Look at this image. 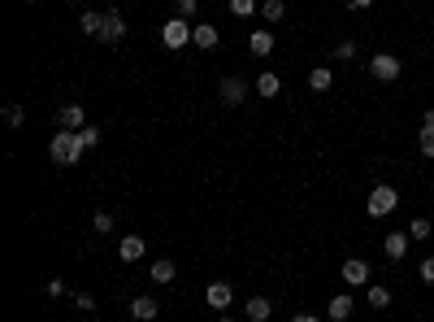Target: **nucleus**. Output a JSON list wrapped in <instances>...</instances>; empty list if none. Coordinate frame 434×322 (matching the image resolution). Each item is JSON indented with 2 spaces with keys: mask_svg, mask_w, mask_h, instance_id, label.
Returning a JSON list of instances; mask_svg holds the SVG:
<instances>
[{
  "mask_svg": "<svg viewBox=\"0 0 434 322\" xmlns=\"http://www.w3.org/2000/svg\"><path fill=\"white\" fill-rule=\"evenodd\" d=\"M48 153H53L57 166H79L83 157V144H79V131H57L53 144H48Z\"/></svg>",
  "mask_w": 434,
  "mask_h": 322,
  "instance_id": "obj_1",
  "label": "nucleus"
},
{
  "mask_svg": "<svg viewBox=\"0 0 434 322\" xmlns=\"http://www.w3.org/2000/svg\"><path fill=\"white\" fill-rule=\"evenodd\" d=\"M395 205H400V192H395L391 183H378V187L369 192V201H365L369 218H387V213H395Z\"/></svg>",
  "mask_w": 434,
  "mask_h": 322,
  "instance_id": "obj_2",
  "label": "nucleus"
},
{
  "mask_svg": "<svg viewBox=\"0 0 434 322\" xmlns=\"http://www.w3.org/2000/svg\"><path fill=\"white\" fill-rule=\"evenodd\" d=\"M191 31H196V27H191L187 18H170L165 27H161V39H165V48H174V53H178V48L191 44Z\"/></svg>",
  "mask_w": 434,
  "mask_h": 322,
  "instance_id": "obj_3",
  "label": "nucleus"
},
{
  "mask_svg": "<svg viewBox=\"0 0 434 322\" xmlns=\"http://www.w3.org/2000/svg\"><path fill=\"white\" fill-rule=\"evenodd\" d=\"M369 74L378 83H395L400 79V57H391V53H374L369 57Z\"/></svg>",
  "mask_w": 434,
  "mask_h": 322,
  "instance_id": "obj_4",
  "label": "nucleus"
},
{
  "mask_svg": "<svg viewBox=\"0 0 434 322\" xmlns=\"http://www.w3.org/2000/svg\"><path fill=\"white\" fill-rule=\"evenodd\" d=\"M204 301H209V309L226 314V309H231V301H235V292H231V283H209V292H204Z\"/></svg>",
  "mask_w": 434,
  "mask_h": 322,
  "instance_id": "obj_5",
  "label": "nucleus"
},
{
  "mask_svg": "<svg viewBox=\"0 0 434 322\" xmlns=\"http://www.w3.org/2000/svg\"><path fill=\"white\" fill-rule=\"evenodd\" d=\"M217 96H222V105H243L248 83H243V79H222V83H217Z\"/></svg>",
  "mask_w": 434,
  "mask_h": 322,
  "instance_id": "obj_6",
  "label": "nucleus"
},
{
  "mask_svg": "<svg viewBox=\"0 0 434 322\" xmlns=\"http://www.w3.org/2000/svg\"><path fill=\"white\" fill-rule=\"evenodd\" d=\"M122 35H126L122 13H117V9H105V27H100V39H105V44H117Z\"/></svg>",
  "mask_w": 434,
  "mask_h": 322,
  "instance_id": "obj_7",
  "label": "nucleus"
},
{
  "mask_svg": "<svg viewBox=\"0 0 434 322\" xmlns=\"http://www.w3.org/2000/svg\"><path fill=\"white\" fill-rule=\"evenodd\" d=\"M191 44H196V48H217V44H222V35H217V27H213V22H196Z\"/></svg>",
  "mask_w": 434,
  "mask_h": 322,
  "instance_id": "obj_8",
  "label": "nucleus"
},
{
  "mask_svg": "<svg viewBox=\"0 0 434 322\" xmlns=\"http://www.w3.org/2000/svg\"><path fill=\"white\" fill-rule=\"evenodd\" d=\"M408 240H413V235H408V231H391L387 240H382V253H387L391 261H400V257L408 253Z\"/></svg>",
  "mask_w": 434,
  "mask_h": 322,
  "instance_id": "obj_9",
  "label": "nucleus"
},
{
  "mask_svg": "<svg viewBox=\"0 0 434 322\" xmlns=\"http://www.w3.org/2000/svg\"><path fill=\"white\" fill-rule=\"evenodd\" d=\"M343 279L356 287V283H369V261H361V257H347L343 261Z\"/></svg>",
  "mask_w": 434,
  "mask_h": 322,
  "instance_id": "obj_10",
  "label": "nucleus"
},
{
  "mask_svg": "<svg viewBox=\"0 0 434 322\" xmlns=\"http://www.w3.org/2000/svg\"><path fill=\"white\" fill-rule=\"evenodd\" d=\"M326 318H330V322H343V318H352V296H347V292H339L335 301H326Z\"/></svg>",
  "mask_w": 434,
  "mask_h": 322,
  "instance_id": "obj_11",
  "label": "nucleus"
},
{
  "mask_svg": "<svg viewBox=\"0 0 434 322\" xmlns=\"http://www.w3.org/2000/svg\"><path fill=\"white\" fill-rule=\"evenodd\" d=\"M57 127L61 131H83V105H65L57 113Z\"/></svg>",
  "mask_w": 434,
  "mask_h": 322,
  "instance_id": "obj_12",
  "label": "nucleus"
},
{
  "mask_svg": "<svg viewBox=\"0 0 434 322\" xmlns=\"http://www.w3.org/2000/svg\"><path fill=\"white\" fill-rule=\"evenodd\" d=\"M131 318L152 322V318H157V301H152V296H131Z\"/></svg>",
  "mask_w": 434,
  "mask_h": 322,
  "instance_id": "obj_13",
  "label": "nucleus"
},
{
  "mask_svg": "<svg viewBox=\"0 0 434 322\" xmlns=\"http://www.w3.org/2000/svg\"><path fill=\"white\" fill-rule=\"evenodd\" d=\"M117 257H122V261H139V257H143V240H139V235H126V240L117 244Z\"/></svg>",
  "mask_w": 434,
  "mask_h": 322,
  "instance_id": "obj_14",
  "label": "nucleus"
},
{
  "mask_svg": "<svg viewBox=\"0 0 434 322\" xmlns=\"http://www.w3.org/2000/svg\"><path fill=\"white\" fill-rule=\"evenodd\" d=\"M269 314H274V305L265 301V296H252L248 301V322H269Z\"/></svg>",
  "mask_w": 434,
  "mask_h": 322,
  "instance_id": "obj_15",
  "label": "nucleus"
},
{
  "mask_svg": "<svg viewBox=\"0 0 434 322\" xmlns=\"http://www.w3.org/2000/svg\"><path fill=\"white\" fill-rule=\"evenodd\" d=\"M248 48H252V53H257V57H269V53H274V35H269V31H252Z\"/></svg>",
  "mask_w": 434,
  "mask_h": 322,
  "instance_id": "obj_16",
  "label": "nucleus"
},
{
  "mask_svg": "<svg viewBox=\"0 0 434 322\" xmlns=\"http://www.w3.org/2000/svg\"><path fill=\"white\" fill-rule=\"evenodd\" d=\"M257 92L265 96V101H274V96H278V92H283V79H278V74H269V70H265V74H261V79H257Z\"/></svg>",
  "mask_w": 434,
  "mask_h": 322,
  "instance_id": "obj_17",
  "label": "nucleus"
},
{
  "mask_svg": "<svg viewBox=\"0 0 434 322\" xmlns=\"http://www.w3.org/2000/svg\"><path fill=\"white\" fill-rule=\"evenodd\" d=\"M365 301H369L374 309H391V287H382V283H374V287H369V296H365Z\"/></svg>",
  "mask_w": 434,
  "mask_h": 322,
  "instance_id": "obj_18",
  "label": "nucleus"
},
{
  "mask_svg": "<svg viewBox=\"0 0 434 322\" xmlns=\"http://www.w3.org/2000/svg\"><path fill=\"white\" fill-rule=\"evenodd\" d=\"M79 27H83V35H96V39H100V27H105V13H83V18H79Z\"/></svg>",
  "mask_w": 434,
  "mask_h": 322,
  "instance_id": "obj_19",
  "label": "nucleus"
},
{
  "mask_svg": "<svg viewBox=\"0 0 434 322\" xmlns=\"http://www.w3.org/2000/svg\"><path fill=\"white\" fill-rule=\"evenodd\" d=\"M408 235H413V240H430V235H434L430 218H413V222H408Z\"/></svg>",
  "mask_w": 434,
  "mask_h": 322,
  "instance_id": "obj_20",
  "label": "nucleus"
},
{
  "mask_svg": "<svg viewBox=\"0 0 434 322\" xmlns=\"http://www.w3.org/2000/svg\"><path fill=\"white\" fill-rule=\"evenodd\" d=\"M178 275V266L174 261H157V266H152V279H157V283H170Z\"/></svg>",
  "mask_w": 434,
  "mask_h": 322,
  "instance_id": "obj_21",
  "label": "nucleus"
},
{
  "mask_svg": "<svg viewBox=\"0 0 434 322\" xmlns=\"http://www.w3.org/2000/svg\"><path fill=\"white\" fill-rule=\"evenodd\" d=\"M309 87H313V92H326V87H330V70H326V66H317V70L309 74Z\"/></svg>",
  "mask_w": 434,
  "mask_h": 322,
  "instance_id": "obj_22",
  "label": "nucleus"
},
{
  "mask_svg": "<svg viewBox=\"0 0 434 322\" xmlns=\"http://www.w3.org/2000/svg\"><path fill=\"white\" fill-rule=\"evenodd\" d=\"M261 13H265V22H278V18L287 13V5H283V0H265V5H261Z\"/></svg>",
  "mask_w": 434,
  "mask_h": 322,
  "instance_id": "obj_23",
  "label": "nucleus"
},
{
  "mask_svg": "<svg viewBox=\"0 0 434 322\" xmlns=\"http://www.w3.org/2000/svg\"><path fill=\"white\" fill-rule=\"evenodd\" d=\"M231 13L235 18H252L257 13V0H231Z\"/></svg>",
  "mask_w": 434,
  "mask_h": 322,
  "instance_id": "obj_24",
  "label": "nucleus"
},
{
  "mask_svg": "<svg viewBox=\"0 0 434 322\" xmlns=\"http://www.w3.org/2000/svg\"><path fill=\"white\" fill-rule=\"evenodd\" d=\"M91 227H96V235H105V231H113V213H105V209H100V213L91 218Z\"/></svg>",
  "mask_w": 434,
  "mask_h": 322,
  "instance_id": "obj_25",
  "label": "nucleus"
},
{
  "mask_svg": "<svg viewBox=\"0 0 434 322\" xmlns=\"http://www.w3.org/2000/svg\"><path fill=\"white\" fill-rule=\"evenodd\" d=\"M5 122H9V127L18 131L22 122H27V113H22V105H5Z\"/></svg>",
  "mask_w": 434,
  "mask_h": 322,
  "instance_id": "obj_26",
  "label": "nucleus"
},
{
  "mask_svg": "<svg viewBox=\"0 0 434 322\" xmlns=\"http://www.w3.org/2000/svg\"><path fill=\"white\" fill-rule=\"evenodd\" d=\"M421 157H434V127H421Z\"/></svg>",
  "mask_w": 434,
  "mask_h": 322,
  "instance_id": "obj_27",
  "label": "nucleus"
},
{
  "mask_svg": "<svg viewBox=\"0 0 434 322\" xmlns=\"http://www.w3.org/2000/svg\"><path fill=\"white\" fill-rule=\"evenodd\" d=\"M79 144H83V148H96V144H100V127H83V131H79Z\"/></svg>",
  "mask_w": 434,
  "mask_h": 322,
  "instance_id": "obj_28",
  "label": "nucleus"
},
{
  "mask_svg": "<svg viewBox=\"0 0 434 322\" xmlns=\"http://www.w3.org/2000/svg\"><path fill=\"white\" fill-rule=\"evenodd\" d=\"M200 13V0H178V18H196Z\"/></svg>",
  "mask_w": 434,
  "mask_h": 322,
  "instance_id": "obj_29",
  "label": "nucleus"
},
{
  "mask_svg": "<svg viewBox=\"0 0 434 322\" xmlns=\"http://www.w3.org/2000/svg\"><path fill=\"white\" fill-rule=\"evenodd\" d=\"M74 305H79L83 314H91V309H96V296H91V292H79V296H74Z\"/></svg>",
  "mask_w": 434,
  "mask_h": 322,
  "instance_id": "obj_30",
  "label": "nucleus"
},
{
  "mask_svg": "<svg viewBox=\"0 0 434 322\" xmlns=\"http://www.w3.org/2000/svg\"><path fill=\"white\" fill-rule=\"evenodd\" d=\"M335 57H339V61H352V57H356V44H352V39H343V44L335 48Z\"/></svg>",
  "mask_w": 434,
  "mask_h": 322,
  "instance_id": "obj_31",
  "label": "nucleus"
},
{
  "mask_svg": "<svg viewBox=\"0 0 434 322\" xmlns=\"http://www.w3.org/2000/svg\"><path fill=\"white\" fill-rule=\"evenodd\" d=\"M421 279H426V283H434V257H426V261H421Z\"/></svg>",
  "mask_w": 434,
  "mask_h": 322,
  "instance_id": "obj_32",
  "label": "nucleus"
},
{
  "mask_svg": "<svg viewBox=\"0 0 434 322\" xmlns=\"http://www.w3.org/2000/svg\"><path fill=\"white\" fill-rule=\"evenodd\" d=\"M421 127H434V109H426V118H421Z\"/></svg>",
  "mask_w": 434,
  "mask_h": 322,
  "instance_id": "obj_33",
  "label": "nucleus"
},
{
  "mask_svg": "<svg viewBox=\"0 0 434 322\" xmlns=\"http://www.w3.org/2000/svg\"><path fill=\"white\" fill-rule=\"evenodd\" d=\"M291 322H317V318H313V314H295Z\"/></svg>",
  "mask_w": 434,
  "mask_h": 322,
  "instance_id": "obj_34",
  "label": "nucleus"
},
{
  "mask_svg": "<svg viewBox=\"0 0 434 322\" xmlns=\"http://www.w3.org/2000/svg\"><path fill=\"white\" fill-rule=\"evenodd\" d=\"M374 5V0H352V9H369Z\"/></svg>",
  "mask_w": 434,
  "mask_h": 322,
  "instance_id": "obj_35",
  "label": "nucleus"
},
{
  "mask_svg": "<svg viewBox=\"0 0 434 322\" xmlns=\"http://www.w3.org/2000/svg\"><path fill=\"white\" fill-rule=\"evenodd\" d=\"M222 322H231V318H222Z\"/></svg>",
  "mask_w": 434,
  "mask_h": 322,
  "instance_id": "obj_36",
  "label": "nucleus"
}]
</instances>
